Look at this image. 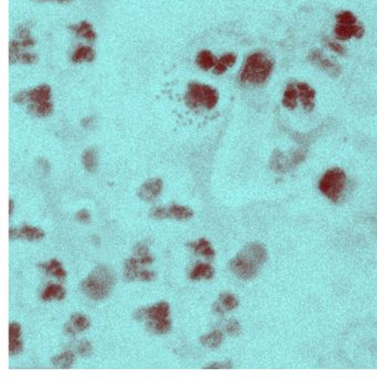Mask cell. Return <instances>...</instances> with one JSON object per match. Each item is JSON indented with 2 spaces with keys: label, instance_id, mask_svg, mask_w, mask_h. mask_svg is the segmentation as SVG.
Wrapping results in <instances>:
<instances>
[{
  "label": "cell",
  "instance_id": "cell-43",
  "mask_svg": "<svg viewBox=\"0 0 377 378\" xmlns=\"http://www.w3.org/2000/svg\"><path fill=\"white\" fill-rule=\"evenodd\" d=\"M14 207H15L14 200H12V199H10V200H9V215L10 216L12 215V212H14Z\"/></svg>",
  "mask_w": 377,
  "mask_h": 378
},
{
  "label": "cell",
  "instance_id": "cell-10",
  "mask_svg": "<svg viewBox=\"0 0 377 378\" xmlns=\"http://www.w3.org/2000/svg\"><path fill=\"white\" fill-rule=\"evenodd\" d=\"M335 35L341 40H347L352 37L362 38L364 35V29L358 24L337 23L335 27Z\"/></svg>",
  "mask_w": 377,
  "mask_h": 378
},
{
  "label": "cell",
  "instance_id": "cell-41",
  "mask_svg": "<svg viewBox=\"0 0 377 378\" xmlns=\"http://www.w3.org/2000/svg\"><path fill=\"white\" fill-rule=\"evenodd\" d=\"M329 45H330V48H331L333 51H335V52L338 53V54H344L345 53L344 48H343V46L340 45L338 44H336V42H330Z\"/></svg>",
  "mask_w": 377,
  "mask_h": 378
},
{
  "label": "cell",
  "instance_id": "cell-34",
  "mask_svg": "<svg viewBox=\"0 0 377 378\" xmlns=\"http://www.w3.org/2000/svg\"><path fill=\"white\" fill-rule=\"evenodd\" d=\"M151 216L155 219H164L168 217V209L164 207H156L151 211Z\"/></svg>",
  "mask_w": 377,
  "mask_h": 378
},
{
  "label": "cell",
  "instance_id": "cell-20",
  "mask_svg": "<svg viewBox=\"0 0 377 378\" xmlns=\"http://www.w3.org/2000/svg\"><path fill=\"white\" fill-rule=\"evenodd\" d=\"M194 212L187 207L173 205L168 208V217L178 219V220H187L193 217Z\"/></svg>",
  "mask_w": 377,
  "mask_h": 378
},
{
  "label": "cell",
  "instance_id": "cell-42",
  "mask_svg": "<svg viewBox=\"0 0 377 378\" xmlns=\"http://www.w3.org/2000/svg\"><path fill=\"white\" fill-rule=\"evenodd\" d=\"M206 369H219V368H231V365L229 363H218V364H211L205 367Z\"/></svg>",
  "mask_w": 377,
  "mask_h": 378
},
{
  "label": "cell",
  "instance_id": "cell-31",
  "mask_svg": "<svg viewBox=\"0 0 377 378\" xmlns=\"http://www.w3.org/2000/svg\"><path fill=\"white\" fill-rule=\"evenodd\" d=\"M135 253H136V256L138 257V260L141 265H150V263L153 262V258L148 253V249L145 245H137L136 249H135Z\"/></svg>",
  "mask_w": 377,
  "mask_h": 378
},
{
  "label": "cell",
  "instance_id": "cell-14",
  "mask_svg": "<svg viewBox=\"0 0 377 378\" xmlns=\"http://www.w3.org/2000/svg\"><path fill=\"white\" fill-rule=\"evenodd\" d=\"M310 59H311L312 62L316 63V65L319 66L320 67H322L323 70L329 71L330 74H332V73L338 74L340 73V69H338L335 65H333L331 61L328 60V59L323 58V54H321L320 51H314V52L311 54Z\"/></svg>",
  "mask_w": 377,
  "mask_h": 378
},
{
  "label": "cell",
  "instance_id": "cell-44",
  "mask_svg": "<svg viewBox=\"0 0 377 378\" xmlns=\"http://www.w3.org/2000/svg\"><path fill=\"white\" fill-rule=\"evenodd\" d=\"M54 1H58V2H70V1H72V0H54Z\"/></svg>",
  "mask_w": 377,
  "mask_h": 378
},
{
  "label": "cell",
  "instance_id": "cell-11",
  "mask_svg": "<svg viewBox=\"0 0 377 378\" xmlns=\"http://www.w3.org/2000/svg\"><path fill=\"white\" fill-rule=\"evenodd\" d=\"M298 94L301 99V102L306 110L308 111H311L314 106V103H313V100H314V95L315 92L313 89L308 86L306 83H299L298 84Z\"/></svg>",
  "mask_w": 377,
  "mask_h": 378
},
{
  "label": "cell",
  "instance_id": "cell-33",
  "mask_svg": "<svg viewBox=\"0 0 377 378\" xmlns=\"http://www.w3.org/2000/svg\"><path fill=\"white\" fill-rule=\"evenodd\" d=\"M226 331L227 333L231 335V336H237L240 333V324L238 323V321L236 320H231L227 323L226 325Z\"/></svg>",
  "mask_w": 377,
  "mask_h": 378
},
{
  "label": "cell",
  "instance_id": "cell-7",
  "mask_svg": "<svg viewBox=\"0 0 377 378\" xmlns=\"http://www.w3.org/2000/svg\"><path fill=\"white\" fill-rule=\"evenodd\" d=\"M163 189V181L159 178H153L139 187L137 195L144 201H153L157 198Z\"/></svg>",
  "mask_w": 377,
  "mask_h": 378
},
{
  "label": "cell",
  "instance_id": "cell-22",
  "mask_svg": "<svg viewBox=\"0 0 377 378\" xmlns=\"http://www.w3.org/2000/svg\"><path fill=\"white\" fill-rule=\"evenodd\" d=\"M94 51H93L92 48H90V46H80V48H78L77 50H75V52L73 53V56H72V61L75 62V63H79V62H82V61H88V62H91L94 60Z\"/></svg>",
  "mask_w": 377,
  "mask_h": 378
},
{
  "label": "cell",
  "instance_id": "cell-15",
  "mask_svg": "<svg viewBox=\"0 0 377 378\" xmlns=\"http://www.w3.org/2000/svg\"><path fill=\"white\" fill-rule=\"evenodd\" d=\"M71 30L73 31L75 35L84 38V39H87L88 41H94L96 38V35L94 30H93L92 25L89 22H87V21H82V22H80L78 24L72 25Z\"/></svg>",
  "mask_w": 377,
  "mask_h": 378
},
{
  "label": "cell",
  "instance_id": "cell-3",
  "mask_svg": "<svg viewBox=\"0 0 377 378\" xmlns=\"http://www.w3.org/2000/svg\"><path fill=\"white\" fill-rule=\"evenodd\" d=\"M272 67V62L265 54H251L247 59L244 69L241 71L240 80L243 82H249L251 84L264 83L269 78Z\"/></svg>",
  "mask_w": 377,
  "mask_h": 378
},
{
  "label": "cell",
  "instance_id": "cell-40",
  "mask_svg": "<svg viewBox=\"0 0 377 378\" xmlns=\"http://www.w3.org/2000/svg\"><path fill=\"white\" fill-rule=\"evenodd\" d=\"M75 217H77L79 222H89V220H90V214H89L88 210L82 209V210L78 211V214H77V216H75Z\"/></svg>",
  "mask_w": 377,
  "mask_h": 378
},
{
  "label": "cell",
  "instance_id": "cell-38",
  "mask_svg": "<svg viewBox=\"0 0 377 378\" xmlns=\"http://www.w3.org/2000/svg\"><path fill=\"white\" fill-rule=\"evenodd\" d=\"M154 277H155V274L153 272H151V271L142 270L138 272L137 279H141L142 281H151V280L154 279Z\"/></svg>",
  "mask_w": 377,
  "mask_h": 378
},
{
  "label": "cell",
  "instance_id": "cell-28",
  "mask_svg": "<svg viewBox=\"0 0 377 378\" xmlns=\"http://www.w3.org/2000/svg\"><path fill=\"white\" fill-rule=\"evenodd\" d=\"M40 267H42V269L45 270L46 273L53 274L54 277L58 278V279H63V278H66V275H67L66 271L62 269L61 263L57 260H52V261H50L48 265H41Z\"/></svg>",
  "mask_w": 377,
  "mask_h": 378
},
{
  "label": "cell",
  "instance_id": "cell-30",
  "mask_svg": "<svg viewBox=\"0 0 377 378\" xmlns=\"http://www.w3.org/2000/svg\"><path fill=\"white\" fill-rule=\"evenodd\" d=\"M82 161L84 167H86L87 171L89 172H94L96 168V156H95V151L93 148H90V150H87L84 152L83 157H82Z\"/></svg>",
  "mask_w": 377,
  "mask_h": 378
},
{
  "label": "cell",
  "instance_id": "cell-19",
  "mask_svg": "<svg viewBox=\"0 0 377 378\" xmlns=\"http://www.w3.org/2000/svg\"><path fill=\"white\" fill-rule=\"evenodd\" d=\"M216 59L213 56V53L208 50H204L201 52L198 53L197 59H196V63L197 66L200 67L202 70H210L211 67H214L216 66Z\"/></svg>",
  "mask_w": 377,
  "mask_h": 378
},
{
  "label": "cell",
  "instance_id": "cell-12",
  "mask_svg": "<svg viewBox=\"0 0 377 378\" xmlns=\"http://www.w3.org/2000/svg\"><path fill=\"white\" fill-rule=\"evenodd\" d=\"M237 305H238V301H237L234 295L229 294V293H222L220 295L218 302L214 304V309L216 312L222 314L224 310H229L230 311V310L237 308Z\"/></svg>",
  "mask_w": 377,
  "mask_h": 378
},
{
  "label": "cell",
  "instance_id": "cell-35",
  "mask_svg": "<svg viewBox=\"0 0 377 378\" xmlns=\"http://www.w3.org/2000/svg\"><path fill=\"white\" fill-rule=\"evenodd\" d=\"M78 352L81 356L90 355L91 352H92V346H91L90 342L86 341V339H83V341L80 342L79 346H78Z\"/></svg>",
  "mask_w": 377,
  "mask_h": 378
},
{
  "label": "cell",
  "instance_id": "cell-16",
  "mask_svg": "<svg viewBox=\"0 0 377 378\" xmlns=\"http://www.w3.org/2000/svg\"><path fill=\"white\" fill-rule=\"evenodd\" d=\"M66 296V291L59 284H49L48 287L44 289V291L42 292L41 298L44 301H50L52 299L56 300H62Z\"/></svg>",
  "mask_w": 377,
  "mask_h": 378
},
{
  "label": "cell",
  "instance_id": "cell-32",
  "mask_svg": "<svg viewBox=\"0 0 377 378\" xmlns=\"http://www.w3.org/2000/svg\"><path fill=\"white\" fill-rule=\"evenodd\" d=\"M337 23L341 24H356V18L355 16L350 11L341 12L336 16Z\"/></svg>",
  "mask_w": 377,
  "mask_h": 378
},
{
  "label": "cell",
  "instance_id": "cell-2",
  "mask_svg": "<svg viewBox=\"0 0 377 378\" xmlns=\"http://www.w3.org/2000/svg\"><path fill=\"white\" fill-rule=\"evenodd\" d=\"M51 89L49 86H39L32 90L22 91L14 97L16 103H29V112L32 115L44 117L52 112L53 105L51 103Z\"/></svg>",
  "mask_w": 377,
  "mask_h": 378
},
{
  "label": "cell",
  "instance_id": "cell-24",
  "mask_svg": "<svg viewBox=\"0 0 377 378\" xmlns=\"http://www.w3.org/2000/svg\"><path fill=\"white\" fill-rule=\"evenodd\" d=\"M148 330L156 334H166L171 330V322L168 318H163V320H150L147 323Z\"/></svg>",
  "mask_w": 377,
  "mask_h": 378
},
{
  "label": "cell",
  "instance_id": "cell-37",
  "mask_svg": "<svg viewBox=\"0 0 377 378\" xmlns=\"http://www.w3.org/2000/svg\"><path fill=\"white\" fill-rule=\"evenodd\" d=\"M21 329L18 323H11L9 325V339H20Z\"/></svg>",
  "mask_w": 377,
  "mask_h": 378
},
{
  "label": "cell",
  "instance_id": "cell-29",
  "mask_svg": "<svg viewBox=\"0 0 377 378\" xmlns=\"http://www.w3.org/2000/svg\"><path fill=\"white\" fill-rule=\"evenodd\" d=\"M296 97H298V89L290 84L286 89L285 96H283V105L289 109H294L296 106Z\"/></svg>",
  "mask_w": 377,
  "mask_h": 378
},
{
  "label": "cell",
  "instance_id": "cell-27",
  "mask_svg": "<svg viewBox=\"0 0 377 378\" xmlns=\"http://www.w3.org/2000/svg\"><path fill=\"white\" fill-rule=\"evenodd\" d=\"M138 265H141V263H139V260L136 258H131V259H129L128 261H126L125 273H124L126 280H129V281H133V280L138 278V272H139Z\"/></svg>",
  "mask_w": 377,
  "mask_h": 378
},
{
  "label": "cell",
  "instance_id": "cell-6",
  "mask_svg": "<svg viewBox=\"0 0 377 378\" xmlns=\"http://www.w3.org/2000/svg\"><path fill=\"white\" fill-rule=\"evenodd\" d=\"M238 256L243 258L244 260L249 262L250 265L256 266L259 267L261 265H264L266 260V251L261 245L251 244L244 247Z\"/></svg>",
  "mask_w": 377,
  "mask_h": 378
},
{
  "label": "cell",
  "instance_id": "cell-18",
  "mask_svg": "<svg viewBox=\"0 0 377 378\" xmlns=\"http://www.w3.org/2000/svg\"><path fill=\"white\" fill-rule=\"evenodd\" d=\"M214 277V270L209 265H204V263H198L194 267L192 272H190V279L199 280V279H207L209 280Z\"/></svg>",
  "mask_w": 377,
  "mask_h": 378
},
{
  "label": "cell",
  "instance_id": "cell-26",
  "mask_svg": "<svg viewBox=\"0 0 377 378\" xmlns=\"http://www.w3.org/2000/svg\"><path fill=\"white\" fill-rule=\"evenodd\" d=\"M74 360H75L74 354L72 353V352L67 351V352H65V353L56 356V357H53L51 359V362L56 367L69 368L71 365L74 363Z\"/></svg>",
  "mask_w": 377,
  "mask_h": 378
},
{
  "label": "cell",
  "instance_id": "cell-5",
  "mask_svg": "<svg viewBox=\"0 0 377 378\" xmlns=\"http://www.w3.org/2000/svg\"><path fill=\"white\" fill-rule=\"evenodd\" d=\"M346 177L340 168H333L324 174L320 181V190L333 201H337L344 190Z\"/></svg>",
  "mask_w": 377,
  "mask_h": 378
},
{
  "label": "cell",
  "instance_id": "cell-25",
  "mask_svg": "<svg viewBox=\"0 0 377 378\" xmlns=\"http://www.w3.org/2000/svg\"><path fill=\"white\" fill-rule=\"evenodd\" d=\"M189 247H192L193 250H195L197 253H200L202 256H205L207 258H213L215 256V251L214 249L211 248V245L207 241L205 238H201L198 242H195V244H189Z\"/></svg>",
  "mask_w": 377,
  "mask_h": 378
},
{
  "label": "cell",
  "instance_id": "cell-4",
  "mask_svg": "<svg viewBox=\"0 0 377 378\" xmlns=\"http://www.w3.org/2000/svg\"><path fill=\"white\" fill-rule=\"evenodd\" d=\"M218 92L214 88L200 83H190L185 101L190 109L204 106L207 110L214 109L218 103Z\"/></svg>",
  "mask_w": 377,
  "mask_h": 378
},
{
  "label": "cell",
  "instance_id": "cell-17",
  "mask_svg": "<svg viewBox=\"0 0 377 378\" xmlns=\"http://www.w3.org/2000/svg\"><path fill=\"white\" fill-rule=\"evenodd\" d=\"M223 341V334L220 332V331H214L207 335H204V336L200 337V343L204 345L205 347H209V348H217Z\"/></svg>",
  "mask_w": 377,
  "mask_h": 378
},
{
  "label": "cell",
  "instance_id": "cell-1",
  "mask_svg": "<svg viewBox=\"0 0 377 378\" xmlns=\"http://www.w3.org/2000/svg\"><path fill=\"white\" fill-rule=\"evenodd\" d=\"M114 287V274L110 267L100 266L84 280L81 289L89 298L95 301L105 299Z\"/></svg>",
  "mask_w": 377,
  "mask_h": 378
},
{
  "label": "cell",
  "instance_id": "cell-13",
  "mask_svg": "<svg viewBox=\"0 0 377 378\" xmlns=\"http://www.w3.org/2000/svg\"><path fill=\"white\" fill-rule=\"evenodd\" d=\"M89 325H90V322H89L88 318L81 315V314H74L73 316L71 317V324L70 326L67 325V332L70 334H75L77 332H82V331H86Z\"/></svg>",
  "mask_w": 377,
  "mask_h": 378
},
{
  "label": "cell",
  "instance_id": "cell-36",
  "mask_svg": "<svg viewBox=\"0 0 377 378\" xmlns=\"http://www.w3.org/2000/svg\"><path fill=\"white\" fill-rule=\"evenodd\" d=\"M22 350V342L20 339H9V352L11 355L18 354Z\"/></svg>",
  "mask_w": 377,
  "mask_h": 378
},
{
  "label": "cell",
  "instance_id": "cell-21",
  "mask_svg": "<svg viewBox=\"0 0 377 378\" xmlns=\"http://www.w3.org/2000/svg\"><path fill=\"white\" fill-rule=\"evenodd\" d=\"M237 58L234 53H227L222 57L219 60L216 62V66L214 67V73L215 74H222L228 67H230L235 65Z\"/></svg>",
  "mask_w": 377,
  "mask_h": 378
},
{
  "label": "cell",
  "instance_id": "cell-9",
  "mask_svg": "<svg viewBox=\"0 0 377 378\" xmlns=\"http://www.w3.org/2000/svg\"><path fill=\"white\" fill-rule=\"evenodd\" d=\"M230 270L234 272L237 277H239L244 280H249L255 277L257 274L258 267L250 265L249 262L244 260L243 258H240L239 256H237L234 260H231L230 262Z\"/></svg>",
  "mask_w": 377,
  "mask_h": 378
},
{
  "label": "cell",
  "instance_id": "cell-39",
  "mask_svg": "<svg viewBox=\"0 0 377 378\" xmlns=\"http://www.w3.org/2000/svg\"><path fill=\"white\" fill-rule=\"evenodd\" d=\"M37 60L36 54H30V53H21L19 57V61L23 62V63H33Z\"/></svg>",
  "mask_w": 377,
  "mask_h": 378
},
{
  "label": "cell",
  "instance_id": "cell-23",
  "mask_svg": "<svg viewBox=\"0 0 377 378\" xmlns=\"http://www.w3.org/2000/svg\"><path fill=\"white\" fill-rule=\"evenodd\" d=\"M18 237L17 238H22V239H27V240H40L44 237V233L42 230L35 227H30V226H24L18 230Z\"/></svg>",
  "mask_w": 377,
  "mask_h": 378
},
{
  "label": "cell",
  "instance_id": "cell-8",
  "mask_svg": "<svg viewBox=\"0 0 377 378\" xmlns=\"http://www.w3.org/2000/svg\"><path fill=\"white\" fill-rule=\"evenodd\" d=\"M169 314V305L165 302L155 304L148 309H141L135 313L136 320H163L167 318Z\"/></svg>",
  "mask_w": 377,
  "mask_h": 378
}]
</instances>
